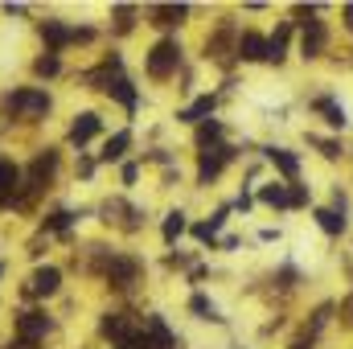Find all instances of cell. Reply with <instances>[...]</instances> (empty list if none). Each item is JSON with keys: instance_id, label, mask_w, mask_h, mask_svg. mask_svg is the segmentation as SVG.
I'll list each match as a JSON object with an SVG mask.
<instances>
[{"instance_id": "obj_1", "label": "cell", "mask_w": 353, "mask_h": 349, "mask_svg": "<svg viewBox=\"0 0 353 349\" xmlns=\"http://www.w3.org/2000/svg\"><path fill=\"white\" fill-rule=\"evenodd\" d=\"M37 33H41V41H46V54H66L70 46H90L99 33L90 29V25H74V21H66V17H46V21H37Z\"/></svg>"}, {"instance_id": "obj_2", "label": "cell", "mask_w": 353, "mask_h": 349, "mask_svg": "<svg viewBox=\"0 0 353 349\" xmlns=\"http://www.w3.org/2000/svg\"><path fill=\"white\" fill-rule=\"evenodd\" d=\"M94 271L107 279V288L115 292H132L144 275V259L132 255V251H103V259L94 263Z\"/></svg>"}, {"instance_id": "obj_3", "label": "cell", "mask_w": 353, "mask_h": 349, "mask_svg": "<svg viewBox=\"0 0 353 349\" xmlns=\"http://www.w3.org/2000/svg\"><path fill=\"white\" fill-rule=\"evenodd\" d=\"M181 62H185V46H181L176 37H161V41H152L148 54H144V74H148L152 83H173L176 70H181Z\"/></svg>"}, {"instance_id": "obj_4", "label": "cell", "mask_w": 353, "mask_h": 349, "mask_svg": "<svg viewBox=\"0 0 353 349\" xmlns=\"http://www.w3.org/2000/svg\"><path fill=\"white\" fill-rule=\"evenodd\" d=\"M4 107L17 115V119H41L54 111V94L46 87H12L4 94Z\"/></svg>"}, {"instance_id": "obj_5", "label": "cell", "mask_w": 353, "mask_h": 349, "mask_svg": "<svg viewBox=\"0 0 353 349\" xmlns=\"http://www.w3.org/2000/svg\"><path fill=\"white\" fill-rule=\"evenodd\" d=\"M136 333H140V321H136L132 312H123V308L99 317V337H103L111 349H132Z\"/></svg>"}, {"instance_id": "obj_6", "label": "cell", "mask_w": 353, "mask_h": 349, "mask_svg": "<svg viewBox=\"0 0 353 349\" xmlns=\"http://www.w3.org/2000/svg\"><path fill=\"white\" fill-rule=\"evenodd\" d=\"M12 333H17V341H25V346H41V341L54 333V317H50L46 308H25V312L12 317Z\"/></svg>"}, {"instance_id": "obj_7", "label": "cell", "mask_w": 353, "mask_h": 349, "mask_svg": "<svg viewBox=\"0 0 353 349\" xmlns=\"http://www.w3.org/2000/svg\"><path fill=\"white\" fill-rule=\"evenodd\" d=\"M239 157V148L234 144H218V148H210V152H197V173H193V185L197 189H210L218 177L226 173V165Z\"/></svg>"}, {"instance_id": "obj_8", "label": "cell", "mask_w": 353, "mask_h": 349, "mask_svg": "<svg viewBox=\"0 0 353 349\" xmlns=\"http://www.w3.org/2000/svg\"><path fill=\"white\" fill-rule=\"evenodd\" d=\"M140 333L148 337V346H152V349H181V346H185V341H181V333H176L161 312H144Z\"/></svg>"}, {"instance_id": "obj_9", "label": "cell", "mask_w": 353, "mask_h": 349, "mask_svg": "<svg viewBox=\"0 0 353 349\" xmlns=\"http://www.w3.org/2000/svg\"><path fill=\"white\" fill-rule=\"evenodd\" d=\"M21 193H25V173H21V165H17L12 157H0V210H17Z\"/></svg>"}, {"instance_id": "obj_10", "label": "cell", "mask_w": 353, "mask_h": 349, "mask_svg": "<svg viewBox=\"0 0 353 349\" xmlns=\"http://www.w3.org/2000/svg\"><path fill=\"white\" fill-rule=\"evenodd\" d=\"M308 107L325 119V128H333V132H345V128H350V111H345V103H337V94H333V90L312 94V99H308Z\"/></svg>"}, {"instance_id": "obj_11", "label": "cell", "mask_w": 353, "mask_h": 349, "mask_svg": "<svg viewBox=\"0 0 353 349\" xmlns=\"http://www.w3.org/2000/svg\"><path fill=\"white\" fill-rule=\"evenodd\" d=\"M99 132H103V115H99V111H79V115L70 119V128H66V144L83 152Z\"/></svg>"}, {"instance_id": "obj_12", "label": "cell", "mask_w": 353, "mask_h": 349, "mask_svg": "<svg viewBox=\"0 0 353 349\" xmlns=\"http://www.w3.org/2000/svg\"><path fill=\"white\" fill-rule=\"evenodd\" d=\"M263 157H267V165H271L275 173L283 177L288 185H292V181H300V169H304V161H300V152H296V148H283V144H267Z\"/></svg>"}, {"instance_id": "obj_13", "label": "cell", "mask_w": 353, "mask_h": 349, "mask_svg": "<svg viewBox=\"0 0 353 349\" xmlns=\"http://www.w3.org/2000/svg\"><path fill=\"white\" fill-rule=\"evenodd\" d=\"M234 62H243V66L267 62V37L259 33V29H239V41H234Z\"/></svg>"}, {"instance_id": "obj_14", "label": "cell", "mask_w": 353, "mask_h": 349, "mask_svg": "<svg viewBox=\"0 0 353 349\" xmlns=\"http://www.w3.org/2000/svg\"><path fill=\"white\" fill-rule=\"evenodd\" d=\"M33 300H50V296H58L62 292V271L54 267V263H46V267H37L33 275H29V288H25Z\"/></svg>"}, {"instance_id": "obj_15", "label": "cell", "mask_w": 353, "mask_h": 349, "mask_svg": "<svg viewBox=\"0 0 353 349\" xmlns=\"http://www.w3.org/2000/svg\"><path fill=\"white\" fill-rule=\"evenodd\" d=\"M189 4H148L144 8V17H148V25H157V29H181L185 21H189Z\"/></svg>"}, {"instance_id": "obj_16", "label": "cell", "mask_w": 353, "mask_h": 349, "mask_svg": "<svg viewBox=\"0 0 353 349\" xmlns=\"http://www.w3.org/2000/svg\"><path fill=\"white\" fill-rule=\"evenodd\" d=\"M230 222V206H222V210H214L205 222H193L189 226V235L201 243V247H218V235H222V226Z\"/></svg>"}, {"instance_id": "obj_17", "label": "cell", "mask_w": 353, "mask_h": 349, "mask_svg": "<svg viewBox=\"0 0 353 349\" xmlns=\"http://www.w3.org/2000/svg\"><path fill=\"white\" fill-rule=\"evenodd\" d=\"M214 107H218V94H197L189 107H176V123H189V128H197V123L214 119Z\"/></svg>"}, {"instance_id": "obj_18", "label": "cell", "mask_w": 353, "mask_h": 349, "mask_svg": "<svg viewBox=\"0 0 353 349\" xmlns=\"http://www.w3.org/2000/svg\"><path fill=\"white\" fill-rule=\"evenodd\" d=\"M132 128H119V132H111L107 140H103V152H99V165H119L128 152H132Z\"/></svg>"}, {"instance_id": "obj_19", "label": "cell", "mask_w": 353, "mask_h": 349, "mask_svg": "<svg viewBox=\"0 0 353 349\" xmlns=\"http://www.w3.org/2000/svg\"><path fill=\"white\" fill-rule=\"evenodd\" d=\"M103 94L107 99H115L128 115H136V107H140V90H136V83L128 79V74H119V79H111L107 87H103Z\"/></svg>"}, {"instance_id": "obj_20", "label": "cell", "mask_w": 353, "mask_h": 349, "mask_svg": "<svg viewBox=\"0 0 353 349\" xmlns=\"http://www.w3.org/2000/svg\"><path fill=\"white\" fill-rule=\"evenodd\" d=\"M292 21H279V29L267 37V66H283L288 62V50H292Z\"/></svg>"}, {"instance_id": "obj_21", "label": "cell", "mask_w": 353, "mask_h": 349, "mask_svg": "<svg viewBox=\"0 0 353 349\" xmlns=\"http://www.w3.org/2000/svg\"><path fill=\"white\" fill-rule=\"evenodd\" d=\"M312 218H316V226H321L329 239H341V235L350 230V214H345V210H337V206H316V210H312Z\"/></svg>"}, {"instance_id": "obj_22", "label": "cell", "mask_w": 353, "mask_h": 349, "mask_svg": "<svg viewBox=\"0 0 353 349\" xmlns=\"http://www.w3.org/2000/svg\"><path fill=\"white\" fill-rule=\"evenodd\" d=\"M255 201L267 206V210H275V214H288V210H292V206H288V181H267V185H259Z\"/></svg>"}, {"instance_id": "obj_23", "label": "cell", "mask_w": 353, "mask_h": 349, "mask_svg": "<svg viewBox=\"0 0 353 349\" xmlns=\"http://www.w3.org/2000/svg\"><path fill=\"white\" fill-rule=\"evenodd\" d=\"M79 226V210H54L46 214L41 222V235H58V239H70V230Z\"/></svg>"}, {"instance_id": "obj_24", "label": "cell", "mask_w": 353, "mask_h": 349, "mask_svg": "<svg viewBox=\"0 0 353 349\" xmlns=\"http://www.w3.org/2000/svg\"><path fill=\"white\" fill-rule=\"evenodd\" d=\"M222 136H226L222 119H205V123H197L193 144H197V152H210V148H218V144H222Z\"/></svg>"}, {"instance_id": "obj_25", "label": "cell", "mask_w": 353, "mask_h": 349, "mask_svg": "<svg viewBox=\"0 0 353 349\" xmlns=\"http://www.w3.org/2000/svg\"><path fill=\"white\" fill-rule=\"evenodd\" d=\"M189 230V214L185 210H169L165 214V222H161V239H165V247H176V239Z\"/></svg>"}, {"instance_id": "obj_26", "label": "cell", "mask_w": 353, "mask_h": 349, "mask_svg": "<svg viewBox=\"0 0 353 349\" xmlns=\"http://www.w3.org/2000/svg\"><path fill=\"white\" fill-rule=\"evenodd\" d=\"M189 312H193L197 321H214V325H222V321H226V317L218 312V304H214L205 292H193V296H189Z\"/></svg>"}, {"instance_id": "obj_27", "label": "cell", "mask_w": 353, "mask_h": 349, "mask_svg": "<svg viewBox=\"0 0 353 349\" xmlns=\"http://www.w3.org/2000/svg\"><path fill=\"white\" fill-rule=\"evenodd\" d=\"M136 17H144L136 4H115V8H111V21H115L119 33H132V29H136Z\"/></svg>"}, {"instance_id": "obj_28", "label": "cell", "mask_w": 353, "mask_h": 349, "mask_svg": "<svg viewBox=\"0 0 353 349\" xmlns=\"http://www.w3.org/2000/svg\"><path fill=\"white\" fill-rule=\"evenodd\" d=\"M33 74L37 79H58L62 74V58L58 54H37L33 58Z\"/></svg>"}, {"instance_id": "obj_29", "label": "cell", "mask_w": 353, "mask_h": 349, "mask_svg": "<svg viewBox=\"0 0 353 349\" xmlns=\"http://www.w3.org/2000/svg\"><path fill=\"white\" fill-rule=\"evenodd\" d=\"M288 206H292V210H308V206H312V189H308L304 181H292V185H288Z\"/></svg>"}, {"instance_id": "obj_30", "label": "cell", "mask_w": 353, "mask_h": 349, "mask_svg": "<svg viewBox=\"0 0 353 349\" xmlns=\"http://www.w3.org/2000/svg\"><path fill=\"white\" fill-rule=\"evenodd\" d=\"M308 144H316V148H321V157H325V161H337V157H341V152H345V148H341V140H321V136H316V132H308Z\"/></svg>"}, {"instance_id": "obj_31", "label": "cell", "mask_w": 353, "mask_h": 349, "mask_svg": "<svg viewBox=\"0 0 353 349\" xmlns=\"http://www.w3.org/2000/svg\"><path fill=\"white\" fill-rule=\"evenodd\" d=\"M94 169H99V157H87V152H79V165H74V173L83 177V181H90V177H94Z\"/></svg>"}, {"instance_id": "obj_32", "label": "cell", "mask_w": 353, "mask_h": 349, "mask_svg": "<svg viewBox=\"0 0 353 349\" xmlns=\"http://www.w3.org/2000/svg\"><path fill=\"white\" fill-rule=\"evenodd\" d=\"M119 177H123V185L132 189V185H136V177H140V161H123V169H119Z\"/></svg>"}, {"instance_id": "obj_33", "label": "cell", "mask_w": 353, "mask_h": 349, "mask_svg": "<svg viewBox=\"0 0 353 349\" xmlns=\"http://www.w3.org/2000/svg\"><path fill=\"white\" fill-rule=\"evenodd\" d=\"M251 206H255V197H251V189H243V193H239V201H234V210H243V214H247Z\"/></svg>"}, {"instance_id": "obj_34", "label": "cell", "mask_w": 353, "mask_h": 349, "mask_svg": "<svg viewBox=\"0 0 353 349\" xmlns=\"http://www.w3.org/2000/svg\"><path fill=\"white\" fill-rule=\"evenodd\" d=\"M189 255H169V259H165V267H173V271H181V267H189Z\"/></svg>"}, {"instance_id": "obj_35", "label": "cell", "mask_w": 353, "mask_h": 349, "mask_svg": "<svg viewBox=\"0 0 353 349\" xmlns=\"http://www.w3.org/2000/svg\"><path fill=\"white\" fill-rule=\"evenodd\" d=\"M4 17H29V8L25 4H4Z\"/></svg>"}, {"instance_id": "obj_36", "label": "cell", "mask_w": 353, "mask_h": 349, "mask_svg": "<svg viewBox=\"0 0 353 349\" xmlns=\"http://www.w3.org/2000/svg\"><path fill=\"white\" fill-rule=\"evenodd\" d=\"M341 25L353 33V4H341Z\"/></svg>"}, {"instance_id": "obj_37", "label": "cell", "mask_w": 353, "mask_h": 349, "mask_svg": "<svg viewBox=\"0 0 353 349\" xmlns=\"http://www.w3.org/2000/svg\"><path fill=\"white\" fill-rule=\"evenodd\" d=\"M0 279H4V259H0Z\"/></svg>"}]
</instances>
